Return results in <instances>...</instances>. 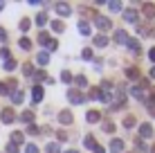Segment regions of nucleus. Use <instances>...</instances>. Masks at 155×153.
I'll use <instances>...</instances> for the list:
<instances>
[{"mask_svg":"<svg viewBox=\"0 0 155 153\" xmlns=\"http://www.w3.org/2000/svg\"><path fill=\"white\" fill-rule=\"evenodd\" d=\"M45 151H47V153H61V149H58L56 142H50V144L45 146Z\"/></svg>","mask_w":155,"mask_h":153,"instance_id":"31","label":"nucleus"},{"mask_svg":"<svg viewBox=\"0 0 155 153\" xmlns=\"http://www.w3.org/2000/svg\"><path fill=\"white\" fill-rule=\"evenodd\" d=\"M38 43H43V45L50 43V36H47V32H41V34H38Z\"/></svg>","mask_w":155,"mask_h":153,"instance_id":"36","label":"nucleus"},{"mask_svg":"<svg viewBox=\"0 0 155 153\" xmlns=\"http://www.w3.org/2000/svg\"><path fill=\"white\" fill-rule=\"evenodd\" d=\"M7 41V32H5V27H0V43H5Z\"/></svg>","mask_w":155,"mask_h":153,"instance_id":"46","label":"nucleus"},{"mask_svg":"<svg viewBox=\"0 0 155 153\" xmlns=\"http://www.w3.org/2000/svg\"><path fill=\"white\" fill-rule=\"evenodd\" d=\"M23 99H25L23 90H16V92H12V101H14V106H18V104H23Z\"/></svg>","mask_w":155,"mask_h":153,"instance_id":"21","label":"nucleus"},{"mask_svg":"<svg viewBox=\"0 0 155 153\" xmlns=\"http://www.w3.org/2000/svg\"><path fill=\"white\" fill-rule=\"evenodd\" d=\"M79 34H81V36H90V34H92L88 20H79Z\"/></svg>","mask_w":155,"mask_h":153,"instance_id":"12","label":"nucleus"},{"mask_svg":"<svg viewBox=\"0 0 155 153\" xmlns=\"http://www.w3.org/2000/svg\"><path fill=\"white\" fill-rule=\"evenodd\" d=\"M140 138H142V140L153 138V126H151V124H140Z\"/></svg>","mask_w":155,"mask_h":153,"instance_id":"8","label":"nucleus"},{"mask_svg":"<svg viewBox=\"0 0 155 153\" xmlns=\"http://www.w3.org/2000/svg\"><path fill=\"white\" fill-rule=\"evenodd\" d=\"M0 119H2L5 124L16 122V113H14V108H2V110H0Z\"/></svg>","mask_w":155,"mask_h":153,"instance_id":"3","label":"nucleus"},{"mask_svg":"<svg viewBox=\"0 0 155 153\" xmlns=\"http://www.w3.org/2000/svg\"><path fill=\"white\" fill-rule=\"evenodd\" d=\"M99 119H101L99 110H88V115H85V122H90V124H97Z\"/></svg>","mask_w":155,"mask_h":153,"instance_id":"13","label":"nucleus"},{"mask_svg":"<svg viewBox=\"0 0 155 153\" xmlns=\"http://www.w3.org/2000/svg\"><path fill=\"white\" fill-rule=\"evenodd\" d=\"M31 99H34L31 104H41V101H43V86L36 83V86L31 88Z\"/></svg>","mask_w":155,"mask_h":153,"instance_id":"9","label":"nucleus"},{"mask_svg":"<svg viewBox=\"0 0 155 153\" xmlns=\"http://www.w3.org/2000/svg\"><path fill=\"white\" fill-rule=\"evenodd\" d=\"M61 81H63V83H72V81H74V77H72L68 70H63V72H61Z\"/></svg>","mask_w":155,"mask_h":153,"instance_id":"30","label":"nucleus"},{"mask_svg":"<svg viewBox=\"0 0 155 153\" xmlns=\"http://www.w3.org/2000/svg\"><path fill=\"white\" fill-rule=\"evenodd\" d=\"M81 56H83L85 61H90V59H92V50H90V47H85V50L81 52Z\"/></svg>","mask_w":155,"mask_h":153,"instance_id":"41","label":"nucleus"},{"mask_svg":"<svg viewBox=\"0 0 155 153\" xmlns=\"http://www.w3.org/2000/svg\"><path fill=\"white\" fill-rule=\"evenodd\" d=\"M135 146H137V151H142V153H146V151H148V146H146V144H144V142H142L140 138H137V140H135Z\"/></svg>","mask_w":155,"mask_h":153,"instance_id":"35","label":"nucleus"},{"mask_svg":"<svg viewBox=\"0 0 155 153\" xmlns=\"http://www.w3.org/2000/svg\"><path fill=\"white\" fill-rule=\"evenodd\" d=\"M23 75H27V77L34 75V65L31 63H23Z\"/></svg>","mask_w":155,"mask_h":153,"instance_id":"32","label":"nucleus"},{"mask_svg":"<svg viewBox=\"0 0 155 153\" xmlns=\"http://www.w3.org/2000/svg\"><path fill=\"white\" fill-rule=\"evenodd\" d=\"M54 12H56L58 16H70V14H72V7H70L68 2H56V5H54Z\"/></svg>","mask_w":155,"mask_h":153,"instance_id":"4","label":"nucleus"},{"mask_svg":"<svg viewBox=\"0 0 155 153\" xmlns=\"http://www.w3.org/2000/svg\"><path fill=\"white\" fill-rule=\"evenodd\" d=\"M130 95H133V97H135V99H140V101H144V104H146V106H148V97H146V95H144V90H142L140 86H133V88H130Z\"/></svg>","mask_w":155,"mask_h":153,"instance_id":"5","label":"nucleus"},{"mask_svg":"<svg viewBox=\"0 0 155 153\" xmlns=\"http://www.w3.org/2000/svg\"><path fill=\"white\" fill-rule=\"evenodd\" d=\"M36 61H38L41 65H47V63H50V52H41V54L36 56Z\"/></svg>","mask_w":155,"mask_h":153,"instance_id":"24","label":"nucleus"},{"mask_svg":"<svg viewBox=\"0 0 155 153\" xmlns=\"http://www.w3.org/2000/svg\"><path fill=\"white\" fill-rule=\"evenodd\" d=\"M65 153H79V151H74V149H70V151H65Z\"/></svg>","mask_w":155,"mask_h":153,"instance_id":"54","label":"nucleus"},{"mask_svg":"<svg viewBox=\"0 0 155 153\" xmlns=\"http://www.w3.org/2000/svg\"><path fill=\"white\" fill-rule=\"evenodd\" d=\"M9 138H12V144H16V146H18V144H23V140H25V135H23V133H20V131H14V133H12V135H9Z\"/></svg>","mask_w":155,"mask_h":153,"instance_id":"17","label":"nucleus"},{"mask_svg":"<svg viewBox=\"0 0 155 153\" xmlns=\"http://www.w3.org/2000/svg\"><path fill=\"white\" fill-rule=\"evenodd\" d=\"M148 113H151L153 117H155V106H148Z\"/></svg>","mask_w":155,"mask_h":153,"instance_id":"52","label":"nucleus"},{"mask_svg":"<svg viewBox=\"0 0 155 153\" xmlns=\"http://www.w3.org/2000/svg\"><path fill=\"white\" fill-rule=\"evenodd\" d=\"M94 153H106V149H104V146H99V144H97V149H94Z\"/></svg>","mask_w":155,"mask_h":153,"instance_id":"51","label":"nucleus"},{"mask_svg":"<svg viewBox=\"0 0 155 153\" xmlns=\"http://www.w3.org/2000/svg\"><path fill=\"white\" fill-rule=\"evenodd\" d=\"M72 119H74V115L70 110H61V113H58V122L61 124H72Z\"/></svg>","mask_w":155,"mask_h":153,"instance_id":"11","label":"nucleus"},{"mask_svg":"<svg viewBox=\"0 0 155 153\" xmlns=\"http://www.w3.org/2000/svg\"><path fill=\"white\" fill-rule=\"evenodd\" d=\"M45 23H47V14H45V12H41L38 16H36V25H38V27H43Z\"/></svg>","mask_w":155,"mask_h":153,"instance_id":"29","label":"nucleus"},{"mask_svg":"<svg viewBox=\"0 0 155 153\" xmlns=\"http://www.w3.org/2000/svg\"><path fill=\"white\" fill-rule=\"evenodd\" d=\"M126 77L133 79V81H140V70L137 68H126Z\"/></svg>","mask_w":155,"mask_h":153,"instance_id":"18","label":"nucleus"},{"mask_svg":"<svg viewBox=\"0 0 155 153\" xmlns=\"http://www.w3.org/2000/svg\"><path fill=\"white\" fill-rule=\"evenodd\" d=\"M56 135H58V142H65L68 140V133H63V131H58Z\"/></svg>","mask_w":155,"mask_h":153,"instance_id":"47","label":"nucleus"},{"mask_svg":"<svg viewBox=\"0 0 155 153\" xmlns=\"http://www.w3.org/2000/svg\"><path fill=\"white\" fill-rule=\"evenodd\" d=\"M148 59L155 63V47H151V52H148Z\"/></svg>","mask_w":155,"mask_h":153,"instance_id":"50","label":"nucleus"},{"mask_svg":"<svg viewBox=\"0 0 155 153\" xmlns=\"http://www.w3.org/2000/svg\"><path fill=\"white\" fill-rule=\"evenodd\" d=\"M104 131H106V133H115V124L113 122H106L104 124Z\"/></svg>","mask_w":155,"mask_h":153,"instance_id":"42","label":"nucleus"},{"mask_svg":"<svg viewBox=\"0 0 155 153\" xmlns=\"http://www.w3.org/2000/svg\"><path fill=\"white\" fill-rule=\"evenodd\" d=\"M18 47H20V50H31V41H29V38H25V36H23V38L18 41Z\"/></svg>","mask_w":155,"mask_h":153,"instance_id":"26","label":"nucleus"},{"mask_svg":"<svg viewBox=\"0 0 155 153\" xmlns=\"http://www.w3.org/2000/svg\"><path fill=\"white\" fill-rule=\"evenodd\" d=\"M50 27L54 29L56 34H61V32H65V25H63L61 20H52V23H50Z\"/></svg>","mask_w":155,"mask_h":153,"instance_id":"22","label":"nucleus"},{"mask_svg":"<svg viewBox=\"0 0 155 153\" xmlns=\"http://www.w3.org/2000/svg\"><path fill=\"white\" fill-rule=\"evenodd\" d=\"M18 27H20V32H27V29L31 27V20H29V18H23V20H20V25H18Z\"/></svg>","mask_w":155,"mask_h":153,"instance_id":"33","label":"nucleus"},{"mask_svg":"<svg viewBox=\"0 0 155 153\" xmlns=\"http://www.w3.org/2000/svg\"><path fill=\"white\" fill-rule=\"evenodd\" d=\"M0 56H2L5 61H7V59H12V56H9V50H7V47H0Z\"/></svg>","mask_w":155,"mask_h":153,"instance_id":"44","label":"nucleus"},{"mask_svg":"<svg viewBox=\"0 0 155 153\" xmlns=\"http://www.w3.org/2000/svg\"><path fill=\"white\" fill-rule=\"evenodd\" d=\"M151 77H153V79H155V65H153V68H151Z\"/></svg>","mask_w":155,"mask_h":153,"instance_id":"53","label":"nucleus"},{"mask_svg":"<svg viewBox=\"0 0 155 153\" xmlns=\"http://www.w3.org/2000/svg\"><path fill=\"white\" fill-rule=\"evenodd\" d=\"M2 9H5V2H0V12H2Z\"/></svg>","mask_w":155,"mask_h":153,"instance_id":"55","label":"nucleus"},{"mask_svg":"<svg viewBox=\"0 0 155 153\" xmlns=\"http://www.w3.org/2000/svg\"><path fill=\"white\" fill-rule=\"evenodd\" d=\"M115 41H117V43H128V34L124 29H117L115 32Z\"/></svg>","mask_w":155,"mask_h":153,"instance_id":"20","label":"nucleus"},{"mask_svg":"<svg viewBox=\"0 0 155 153\" xmlns=\"http://www.w3.org/2000/svg\"><path fill=\"white\" fill-rule=\"evenodd\" d=\"M108 45V36L106 34H97L94 36V47H106Z\"/></svg>","mask_w":155,"mask_h":153,"instance_id":"14","label":"nucleus"},{"mask_svg":"<svg viewBox=\"0 0 155 153\" xmlns=\"http://www.w3.org/2000/svg\"><path fill=\"white\" fill-rule=\"evenodd\" d=\"M27 133H29V135H38L41 128H38V126H34V124H29V126H27Z\"/></svg>","mask_w":155,"mask_h":153,"instance_id":"39","label":"nucleus"},{"mask_svg":"<svg viewBox=\"0 0 155 153\" xmlns=\"http://www.w3.org/2000/svg\"><path fill=\"white\" fill-rule=\"evenodd\" d=\"M31 77H34L36 81H47V75H45V72H43V70H38V72H34V75H31Z\"/></svg>","mask_w":155,"mask_h":153,"instance_id":"34","label":"nucleus"},{"mask_svg":"<svg viewBox=\"0 0 155 153\" xmlns=\"http://www.w3.org/2000/svg\"><path fill=\"white\" fill-rule=\"evenodd\" d=\"M7 153H18V146H16V144H12V142H9V144H7Z\"/></svg>","mask_w":155,"mask_h":153,"instance_id":"45","label":"nucleus"},{"mask_svg":"<svg viewBox=\"0 0 155 153\" xmlns=\"http://www.w3.org/2000/svg\"><path fill=\"white\" fill-rule=\"evenodd\" d=\"M94 27L101 29V34H106L110 27H113V23H110V18H106V16L101 14H94Z\"/></svg>","mask_w":155,"mask_h":153,"instance_id":"1","label":"nucleus"},{"mask_svg":"<svg viewBox=\"0 0 155 153\" xmlns=\"http://www.w3.org/2000/svg\"><path fill=\"white\" fill-rule=\"evenodd\" d=\"M142 14L146 16V18H155V5L144 2V5H142Z\"/></svg>","mask_w":155,"mask_h":153,"instance_id":"10","label":"nucleus"},{"mask_svg":"<svg viewBox=\"0 0 155 153\" xmlns=\"http://www.w3.org/2000/svg\"><path fill=\"white\" fill-rule=\"evenodd\" d=\"M16 65H18V63H16V59H7V61L2 63V68H5L7 72H14V70H16Z\"/></svg>","mask_w":155,"mask_h":153,"instance_id":"23","label":"nucleus"},{"mask_svg":"<svg viewBox=\"0 0 155 153\" xmlns=\"http://www.w3.org/2000/svg\"><path fill=\"white\" fill-rule=\"evenodd\" d=\"M124 20H126V23H140V12H135V9H126V12H124Z\"/></svg>","mask_w":155,"mask_h":153,"instance_id":"6","label":"nucleus"},{"mask_svg":"<svg viewBox=\"0 0 155 153\" xmlns=\"http://www.w3.org/2000/svg\"><path fill=\"white\" fill-rule=\"evenodd\" d=\"M101 65H104V61H101V59H94V68H97V70H101Z\"/></svg>","mask_w":155,"mask_h":153,"instance_id":"49","label":"nucleus"},{"mask_svg":"<svg viewBox=\"0 0 155 153\" xmlns=\"http://www.w3.org/2000/svg\"><path fill=\"white\" fill-rule=\"evenodd\" d=\"M137 34H140V36H146V38H151V36H155V29L151 27V25H137Z\"/></svg>","mask_w":155,"mask_h":153,"instance_id":"7","label":"nucleus"},{"mask_svg":"<svg viewBox=\"0 0 155 153\" xmlns=\"http://www.w3.org/2000/svg\"><path fill=\"white\" fill-rule=\"evenodd\" d=\"M47 50H50V52H56V50H58V41H56V38H52L50 43H47Z\"/></svg>","mask_w":155,"mask_h":153,"instance_id":"38","label":"nucleus"},{"mask_svg":"<svg viewBox=\"0 0 155 153\" xmlns=\"http://www.w3.org/2000/svg\"><path fill=\"white\" fill-rule=\"evenodd\" d=\"M126 45L130 47L133 52H140V41H137V38H128V43H126Z\"/></svg>","mask_w":155,"mask_h":153,"instance_id":"28","label":"nucleus"},{"mask_svg":"<svg viewBox=\"0 0 155 153\" xmlns=\"http://www.w3.org/2000/svg\"><path fill=\"white\" fill-rule=\"evenodd\" d=\"M151 153H155V146H153V149H151Z\"/></svg>","mask_w":155,"mask_h":153,"instance_id":"56","label":"nucleus"},{"mask_svg":"<svg viewBox=\"0 0 155 153\" xmlns=\"http://www.w3.org/2000/svg\"><path fill=\"white\" fill-rule=\"evenodd\" d=\"M83 146H85V149H97V142H94V138H92V135H85V138H83Z\"/></svg>","mask_w":155,"mask_h":153,"instance_id":"19","label":"nucleus"},{"mask_svg":"<svg viewBox=\"0 0 155 153\" xmlns=\"http://www.w3.org/2000/svg\"><path fill=\"white\" fill-rule=\"evenodd\" d=\"M110 151H113V153H121V151H124V142L115 138L113 142H110Z\"/></svg>","mask_w":155,"mask_h":153,"instance_id":"15","label":"nucleus"},{"mask_svg":"<svg viewBox=\"0 0 155 153\" xmlns=\"http://www.w3.org/2000/svg\"><path fill=\"white\" fill-rule=\"evenodd\" d=\"M74 83H77L79 88H88V79H85L83 75H77V77H74Z\"/></svg>","mask_w":155,"mask_h":153,"instance_id":"25","label":"nucleus"},{"mask_svg":"<svg viewBox=\"0 0 155 153\" xmlns=\"http://www.w3.org/2000/svg\"><path fill=\"white\" fill-rule=\"evenodd\" d=\"M106 5H108L110 12H121V2H117V0H110V2H106Z\"/></svg>","mask_w":155,"mask_h":153,"instance_id":"27","label":"nucleus"},{"mask_svg":"<svg viewBox=\"0 0 155 153\" xmlns=\"http://www.w3.org/2000/svg\"><path fill=\"white\" fill-rule=\"evenodd\" d=\"M124 126H126V128H133V126H135V117H133V115H128V117L124 119Z\"/></svg>","mask_w":155,"mask_h":153,"instance_id":"37","label":"nucleus"},{"mask_svg":"<svg viewBox=\"0 0 155 153\" xmlns=\"http://www.w3.org/2000/svg\"><path fill=\"white\" fill-rule=\"evenodd\" d=\"M68 101L74 104V106H79V104L85 101V97L81 95V90H77V88H68Z\"/></svg>","mask_w":155,"mask_h":153,"instance_id":"2","label":"nucleus"},{"mask_svg":"<svg viewBox=\"0 0 155 153\" xmlns=\"http://www.w3.org/2000/svg\"><path fill=\"white\" fill-rule=\"evenodd\" d=\"M25 153H38V146L36 144H27L25 146Z\"/></svg>","mask_w":155,"mask_h":153,"instance_id":"43","label":"nucleus"},{"mask_svg":"<svg viewBox=\"0 0 155 153\" xmlns=\"http://www.w3.org/2000/svg\"><path fill=\"white\" fill-rule=\"evenodd\" d=\"M90 97H92V99H99V90H97V88H92V90H90Z\"/></svg>","mask_w":155,"mask_h":153,"instance_id":"48","label":"nucleus"},{"mask_svg":"<svg viewBox=\"0 0 155 153\" xmlns=\"http://www.w3.org/2000/svg\"><path fill=\"white\" fill-rule=\"evenodd\" d=\"M12 90H9V86H7V81H0V95H9Z\"/></svg>","mask_w":155,"mask_h":153,"instance_id":"40","label":"nucleus"},{"mask_svg":"<svg viewBox=\"0 0 155 153\" xmlns=\"http://www.w3.org/2000/svg\"><path fill=\"white\" fill-rule=\"evenodd\" d=\"M20 122H25V124H34V113L31 110H23V115H20Z\"/></svg>","mask_w":155,"mask_h":153,"instance_id":"16","label":"nucleus"}]
</instances>
